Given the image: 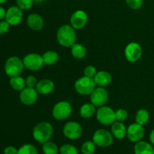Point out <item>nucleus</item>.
Returning a JSON list of instances; mask_svg holds the SVG:
<instances>
[{
	"instance_id": "24",
	"label": "nucleus",
	"mask_w": 154,
	"mask_h": 154,
	"mask_svg": "<svg viewBox=\"0 0 154 154\" xmlns=\"http://www.w3.org/2000/svg\"><path fill=\"white\" fill-rule=\"evenodd\" d=\"M10 85L12 88L16 91H22L24 88H26V80H24L22 77L17 76L10 78Z\"/></svg>"
},
{
	"instance_id": "35",
	"label": "nucleus",
	"mask_w": 154,
	"mask_h": 154,
	"mask_svg": "<svg viewBox=\"0 0 154 154\" xmlns=\"http://www.w3.org/2000/svg\"><path fill=\"white\" fill-rule=\"evenodd\" d=\"M10 24L6 20L0 21V35H4L8 32L10 29Z\"/></svg>"
},
{
	"instance_id": "27",
	"label": "nucleus",
	"mask_w": 154,
	"mask_h": 154,
	"mask_svg": "<svg viewBox=\"0 0 154 154\" xmlns=\"http://www.w3.org/2000/svg\"><path fill=\"white\" fill-rule=\"evenodd\" d=\"M96 150V144L91 141L84 142L81 146V152L83 154H93Z\"/></svg>"
},
{
	"instance_id": "26",
	"label": "nucleus",
	"mask_w": 154,
	"mask_h": 154,
	"mask_svg": "<svg viewBox=\"0 0 154 154\" xmlns=\"http://www.w3.org/2000/svg\"><path fill=\"white\" fill-rule=\"evenodd\" d=\"M43 152L45 154H57L59 152L57 144L51 141H47L43 144Z\"/></svg>"
},
{
	"instance_id": "14",
	"label": "nucleus",
	"mask_w": 154,
	"mask_h": 154,
	"mask_svg": "<svg viewBox=\"0 0 154 154\" xmlns=\"http://www.w3.org/2000/svg\"><path fill=\"white\" fill-rule=\"evenodd\" d=\"M88 17L85 11L82 10H78L74 12L70 18V23L72 27L75 29H81L87 23Z\"/></svg>"
},
{
	"instance_id": "40",
	"label": "nucleus",
	"mask_w": 154,
	"mask_h": 154,
	"mask_svg": "<svg viewBox=\"0 0 154 154\" xmlns=\"http://www.w3.org/2000/svg\"><path fill=\"white\" fill-rule=\"evenodd\" d=\"M8 0H0V4H3V3L6 2Z\"/></svg>"
},
{
	"instance_id": "38",
	"label": "nucleus",
	"mask_w": 154,
	"mask_h": 154,
	"mask_svg": "<svg viewBox=\"0 0 154 154\" xmlns=\"http://www.w3.org/2000/svg\"><path fill=\"white\" fill-rule=\"evenodd\" d=\"M150 141L152 144L154 146V129L150 132Z\"/></svg>"
},
{
	"instance_id": "7",
	"label": "nucleus",
	"mask_w": 154,
	"mask_h": 154,
	"mask_svg": "<svg viewBox=\"0 0 154 154\" xmlns=\"http://www.w3.org/2000/svg\"><path fill=\"white\" fill-rule=\"evenodd\" d=\"M93 141L96 145L99 147H109L114 141V136L112 133L106 129H100L95 132L93 136Z\"/></svg>"
},
{
	"instance_id": "37",
	"label": "nucleus",
	"mask_w": 154,
	"mask_h": 154,
	"mask_svg": "<svg viewBox=\"0 0 154 154\" xmlns=\"http://www.w3.org/2000/svg\"><path fill=\"white\" fill-rule=\"evenodd\" d=\"M6 16V11L3 7L0 6V20H2Z\"/></svg>"
},
{
	"instance_id": "31",
	"label": "nucleus",
	"mask_w": 154,
	"mask_h": 154,
	"mask_svg": "<svg viewBox=\"0 0 154 154\" xmlns=\"http://www.w3.org/2000/svg\"><path fill=\"white\" fill-rule=\"evenodd\" d=\"M128 112L124 109H118L115 111V118L116 121L123 122L127 119Z\"/></svg>"
},
{
	"instance_id": "3",
	"label": "nucleus",
	"mask_w": 154,
	"mask_h": 154,
	"mask_svg": "<svg viewBox=\"0 0 154 154\" xmlns=\"http://www.w3.org/2000/svg\"><path fill=\"white\" fill-rule=\"evenodd\" d=\"M23 60L18 57H9L5 64V72L10 78L20 76L24 69Z\"/></svg>"
},
{
	"instance_id": "32",
	"label": "nucleus",
	"mask_w": 154,
	"mask_h": 154,
	"mask_svg": "<svg viewBox=\"0 0 154 154\" xmlns=\"http://www.w3.org/2000/svg\"><path fill=\"white\" fill-rule=\"evenodd\" d=\"M126 4L128 5L130 8L134 9V10H137L141 8L143 5V2L144 0H126Z\"/></svg>"
},
{
	"instance_id": "22",
	"label": "nucleus",
	"mask_w": 154,
	"mask_h": 154,
	"mask_svg": "<svg viewBox=\"0 0 154 154\" xmlns=\"http://www.w3.org/2000/svg\"><path fill=\"white\" fill-rule=\"evenodd\" d=\"M42 58H43L44 64L47 66H52L58 61L59 55L56 51H48L42 55Z\"/></svg>"
},
{
	"instance_id": "4",
	"label": "nucleus",
	"mask_w": 154,
	"mask_h": 154,
	"mask_svg": "<svg viewBox=\"0 0 154 154\" xmlns=\"http://www.w3.org/2000/svg\"><path fill=\"white\" fill-rule=\"evenodd\" d=\"M96 83L93 78L81 77L76 81L75 84V90L82 96H89L96 88Z\"/></svg>"
},
{
	"instance_id": "30",
	"label": "nucleus",
	"mask_w": 154,
	"mask_h": 154,
	"mask_svg": "<svg viewBox=\"0 0 154 154\" xmlns=\"http://www.w3.org/2000/svg\"><path fill=\"white\" fill-rule=\"evenodd\" d=\"M17 5L23 11L29 10L33 5V0H16Z\"/></svg>"
},
{
	"instance_id": "5",
	"label": "nucleus",
	"mask_w": 154,
	"mask_h": 154,
	"mask_svg": "<svg viewBox=\"0 0 154 154\" xmlns=\"http://www.w3.org/2000/svg\"><path fill=\"white\" fill-rule=\"evenodd\" d=\"M96 119L102 125L109 126L116 121L115 111L108 106L99 107L96 111Z\"/></svg>"
},
{
	"instance_id": "12",
	"label": "nucleus",
	"mask_w": 154,
	"mask_h": 154,
	"mask_svg": "<svg viewBox=\"0 0 154 154\" xmlns=\"http://www.w3.org/2000/svg\"><path fill=\"white\" fill-rule=\"evenodd\" d=\"M144 135V129L142 125L135 123L129 125L126 131V136L132 142L137 143L141 141Z\"/></svg>"
},
{
	"instance_id": "8",
	"label": "nucleus",
	"mask_w": 154,
	"mask_h": 154,
	"mask_svg": "<svg viewBox=\"0 0 154 154\" xmlns=\"http://www.w3.org/2000/svg\"><path fill=\"white\" fill-rule=\"evenodd\" d=\"M24 66L32 72H37L42 68L44 65L43 58L40 54L32 53L29 54L23 60Z\"/></svg>"
},
{
	"instance_id": "16",
	"label": "nucleus",
	"mask_w": 154,
	"mask_h": 154,
	"mask_svg": "<svg viewBox=\"0 0 154 154\" xmlns=\"http://www.w3.org/2000/svg\"><path fill=\"white\" fill-rule=\"evenodd\" d=\"M26 23L31 29L34 31H39L44 26V20L38 14H31L28 16Z\"/></svg>"
},
{
	"instance_id": "29",
	"label": "nucleus",
	"mask_w": 154,
	"mask_h": 154,
	"mask_svg": "<svg viewBox=\"0 0 154 154\" xmlns=\"http://www.w3.org/2000/svg\"><path fill=\"white\" fill-rule=\"evenodd\" d=\"M60 154H78V149L72 144H63L60 149Z\"/></svg>"
},
{
	"instance_id": "11",
	"label": "nucleus",
	"mask_w": 154,
	"mask_h": 154,
	"mask_svg": "<svg viewBox=\"0 0 154 154\" xmlns=\"http://www.w3.org/2000/svg\"><path fill=\"white\" fill-rule=\"evenodd\" d=\"M63 134L67 138L75 140L79 138L82 134V127L75 121L68 122L63 127Z\"/></svg>"
},
{
	"instance_id": "39",
	"label": "nucleus",
	"mask_w": 154,
	"mask_h": 154,
	"mask_svg": "<svg viewBox=\"0 0 154 154\" xmlns=\"http://www.w3.org/2000/svg\"><path fill=\"white\" fill-rule=\"evenodd\" d=\"M34 1V2H36V3H41V2H43L44 1H45V0H33Z\"/></svg>"
},
{
	"instance_id": "17",
	"label": "nucleus",
	"mask_w": 154,
	"mask_h": 154,
	"mask_svg": "<svg viewBox=\"0 0 154 154\" xmlns=\"http://www.w3.org/2000/svg\"><path fill=\"white\" fill-rule=\"evenodd\" d=\"M54 83L51 80L43 79L38 82L35 89L39 94L48 95L54 91Z\"/></svg>"
},
{
	"instance_id": "28",
	"label": "nucleus",
	"mask_w": 154,
	"mask_h": 154,
	"mask_svg": "<svg viewBox=\"0 0 154 154\" xmlns=\"http://www.w3.org/2000/svg\"><path fill=\"white\" fill-rule=\"evenodd\" d=\"M18 154H38L37 149L32 144H26L20 147Z\"/></svg>"
},
{
	"instance_id": "13",
	"label": "nucleus",
	"mask_w": 154,
	"mask_h": 154,
	"mask_svg": "<svg viewBox=\"0 0 154 154\" xmlns=\"http://www.w3.org/2000/svg\"><path fill=\"white\" fill-rule=\"evenodd\" d=\"M23 20V10L17 5L11 6L6 11L5 20L11 26H17L21 23Z\"/></svg>"
},
{
	"instance_id": "1",
	"label": "nucleus",
	"mask_w": 154,
	"mask_h": 154,
	"mask_svg": "<svg viewBox=\"0 0 154 154\" xmlns=\"http://www.w3.org/2000/svg\"><path fill=\"white\" fill-rule=\"evenodd\" d=\"M57 39L60 45L70 48L75 44L76 32L72 25H63L59 28L57 32Z\"/></svg>"
},
{
	"instance_id": "9",
	"label": "nucleus",
	"mask_w": 154,
	"mask_h": 154,
	"mask_svg": "<svg viewBox=\"0 0 154 154\" xmlns=\"http://www.w3.org/2000/svg\"><path fill=\"white\" fill-rule=\"evenodd\" d=\"M91 103L96 107L104 106L108 100V93L104 87H99L95 88L90 94Z\"/></svg>"
},
{
	"instance_id": "21",
	"label": "nucleus",
	"mask_w": 154,
	"mask_h": 154,
	"mask_svg": "<svg viewBox=\"0 0 154 154\" xmlns=\"http://www.w3.org/2000/svg\"><path fill=\"white\" fill-rule=\"evenodd\" d=\"M96 112V106L92 103H86L81 107L80 114L83 118H90L93 117Z\"/></svg>"
},
{
	"instance_id": "23",
	"label": "nucleus",
	"mask_w": 154,
	"mask_h": 154,
	"mask_svg": "<svg viewBox=\"0 0 154 154\" xmlns=\"http://www.w3.org/2000/svg\"><path fill=\"white\" fill-rule=\"evenodd\" d=\"M72 56H73L75 58L78 59V60H81L83 59L87 54V49H86L85 47L84 46L81 44L75 43V45H72Z\"/></svg>"
},
{
	"instance_id": "18",
	"label": "nucleus",
	"mask_w": 154,
	"mask_h": 154,
	"mask_svg": "<svg viewBox=\"0 0 154 154\" xmlns=\"http://www.w3.org/2000/svg\"><path fill=\"white\" fill-rule=\"evenodd\" d=\"M93 80H94L95 83L97 86L105 87L111 84V81H112V77H111V74L108 73V72L100 71V72L96 73Z\"/></svg>"
},
{
	"instance_id": "15",
	"label": "nucleus",
	"mask_w": 154,
	"mask_h": 154,
	"mask_svg": "<svg viewBox=\"0 0 154 154\" xmlns=\"http://www.w3.org/2000/svg\"><path fill=\"white\" fill-rule=\"evenodd\" d=\"M38 93L35 88L26 87L20 94V100L26 105H32L35 103L38 96Z\"/></svg>"
},
{
	"instance_id": "19",
	"label": "nucleus",
	"mask_w": 154,
	"mask_h": 154,
	"mask_svg": "<svg viewBox=\"0 0 154 154\" xmlns=\"http://www.w3.org/2000/svg\"><path fill=\"white\" fill-rule=\"evenodd\" d=\"M127 129L123 122L115 121L111 126V133L117 139H123L126 135Z\"/></svg>"
},
{
	"instance_id": "33",
	"label": "nucleus",
	"mask_w": 154,
	"mask_h": 154,
	"mask_svg": "<svg viewBox=\"0 0 154 154\" xmlns=\"http://www.w3.org/2000/svg\"><path fill=\"white\" fill-rule=\"evenodd\" d=\"M84 76L87 77V78H94L95 75L97 73V71H96V67H94L93 66H87V67L84 69Z\"/></svg>"
},
{
	"instance_id": "20",
	"label": "nucleus",
	"mask_w": 154,
	"mask_h": 154,
	"mask_svg": "<svg viewBox=\"0 0 154 154\" xmlns=\"http://www.w3.org/2000/svg\"><path fill=\"white\" fill-rule=\"evenodd\" d=\"M135 154H154L153 146L146 141H138L134 147Z\"/></svg>"
},
{
	"instance_id": "36",
	"label": "nucleus",
	"mask_w": 154,
	"mask_h": 154,
	"mask_svg": "<svg viewBox=\"0 0 154 154\" xmlns=\"http://www.w3.org/2000/svg\"><path fill=\"white\" fill-rule=\"evenodd\" d=\"M4 154H18V150H17L14 147L9 146L5 148Z\"/></svg>"
},
{
	"instance_id": "25",
	"label": "nucleus",
	"mask_w": 154,
	"mask_h": 154,
	"mask_svg": "<svg viewBox=\"0 0 154 154\" xmlns=\"http://www.w3.org/2000/svg\"><path fill=\"white\" fill-rule=\"evenodd\" d=\"M149 119H150V114L147 110L142 108L137 111L135 115V123L143 126L148 122Z\"/></svg>"
},
{
	"instance_id": "34",
	"label": "nucleus",
	"mask_w": 154,
	"mask_h": 154,
	"mask_svg": "<svg viewBox=\"0 0 154 154\" xmlns=\"http://www.w3.org/2000/svg\"><path fill=\"white\" fill-rule=\"evenodd\" d=\"M38 84V81L35 78V77L33 75H29L26 79V84L27 87L30 88H35L36 85Z\"/></svg>"
},
{
	"instance_id": "6",
	"label": "nucleus",
	"mask_w": 154,
	"mask_h": 154,
	"mask_svg": "<svg viewBox=\"0 0 154 154\" xmlns=\"http://www.w3.org/2000/svg\"><path fill=\"white\" fill-rule=\"evenodd\" d=\"M72 111L70 103L66 101H62L54 105L52 110V114L56 120H64L70 117Z\"/></svg>"
},
{
	"instance_id": "10",
	"label": "nucleus",
	"mask_w": 154,
	"mask_h": 154,
	"mask_svg": "<svg viewBox=\"0 0 154 154\" xmlns=\"http://www.w3.org/2000/svg\"><path fill=\"white\" fill-rule=\"evenodd\" d=\"M142 55V48L139 44L136 42H131L125 49V57L130 63L138 61Z\"/></svg>"
},
{
	"instance_id": "2",
	"label": "nucleus",
	"mask_w": 154,
	"mask_h": 154,
	"mask_svg": "<svg viewBox=\"0 0 154 154\" xmlns=\"http://www.w3.org/2000/svg\"><path fill=\"white\" fill-rule=\"evenodd\" d=\"M54 134V128L48 122H41L33 129V138L41 144L49 141Z\"/></svg>"
}]
</instances>
